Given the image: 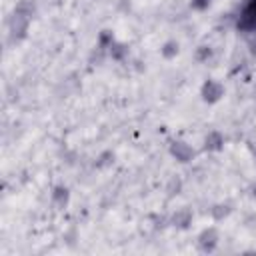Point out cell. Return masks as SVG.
Wrapping results in <instances>:
<instances>
[{
  "label": "cell",
  "instance_id": "obj_3",
  "mask_svg": "<svg viewBox=\"0 0 256 256\" xmlns=\"http://www.w3.org/2000/svg\"><path fill=\"white\" fill-rule=\"evenodd\" d=\"M170 152H172V156L178 160V162H188V160H192L194 158V150H192V146H188L186 142H174L172 146H170Z\"/></svg>",
  "mask_w": 256,
  "mask_h": 256
},
{
  "label": "cell",
  "instance_id": "obj_6",
  "mask_svg": "<svg viewBox=\"0 0 256 256\" xmlns=\"http://www.w3.org/2000/svg\"><path fill=\"white\" fill-rule=\"evenodd\" d=\"M164 48H168V50H162V54H164V56H172V54H176V52H178V44H176V42H168Z\"/></svg>",
  "mask_w": 256,
  "mask_h": 256
},
{
  "label": "cell",
  "instance_id": "obj_5",
  "mask_svg": "<svg viewBox=\"0 0 256 256\" xmlns=\"http://www.w3.org/2000/svg\"><path fill=\"white\" fill-rule=\"evenodd\" d=\"M222 144H224V138L218 132H210V136L206 138V148L208 150H218Z\"/></svg>",
  "mask_w": 256,
  "mask_h": 256
},
{
  "label": "cell",
  "instance_id": "obj_7",
  "mask_svg": "<svg viewBox=\"0 0 256 256\" xmlns=\"http://www.w3.org/2000/svg\"><path fill=\"white\" fill-rule=\"evenodd\" d=\"M254 196H256V186H254Z\"/></svg>",
  "mask_w": 256,
  "mask_h": 256
},
{
  "label": "cell",
  "instance_id": "obj_2",
  "mask_svg": "<svg viewBox=\"0 0 256 256\" xmlns=\"http://www.w3.org/2000/svg\"><path fill=\"white\" fill-rule=\"evenodd\" d=\"M224 96V86L220 84V82H216V80H206L204 82V86H202V98L206 100V102H218L220 98Z\"/></svg>",
  "mask_w": 256,
  "mask_h": 256
},
{
  "label": "cell",
  "instance_id": "obj_4",
  "mask_svg": "<svg viewBox=\"0 0 256 256\" xmlns=\"http://www.w3.org/2000/svg\"><path fill=\"white\" fill-rule=\"evenodd\" d=\"M218 244V232L214 228H208L200 234V246L204 250H214V246Z\"/></svg>",
  "mask_w": 256,
  "mask_h": 256
},
{
  "label": "cell",
  "instance_id": "obj_1",
  "mask_svg": "<svg viewBox=\"0 0 256 256\" xmlns=\"http://www.w3.org/2000/svg\"><path fill=\"white\" fill-rule=\"evenodd\" d=\"M236 26L242 32H254L256 30V0H248L242 6V10L238 14Z\"/></svg>",
  "mask_w": 256,
  "mask_h": 256
}]
</instances>
